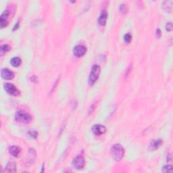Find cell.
Wrapping results in <instances>:
<instances>
[{
	"mask_svg": "<svg viewBox=\"0 0 173 173\" xmlns=\"http://www.w3.org/2000/svg\"><path fill=\"white\" fill-rule=\"evenodd\" d=\"M119 10H120V12L122 14H126L128 12V6L127 4H120V7H119Z\"/></svg>",
	"mask_w": 173,
	"mask_h": 173,
	"instance_id": "obj_17",
	"label": "cell"
},
{
	"mask_svg": "<svg viewBox=\"0 0 173 173\" xmlns=\"http://www.w3.org/2000/svg\"><path fill=\"white\" fill-rule=\"evenodd\" d=\"M11 49V48L10 46L8 45H3V46H1V48H0V53L1 55H4L5 53L8 52Z\"/></svg>",
	"mask_w": 173,
	"mask_h": 173,
	"instance_id": "obj_16",
	"label": "cell"
},
{
	"mask_svg": "<svg viewBox=\"0 0 173 173\" xmlns=\"http://www.w3.org/2000/svg\"><path fill=\"white\" fill-rule=\"evenodd\" d=\"M11 64L14 67H19L21 64V59L19 57H14L10 60Z\"/></svg>",
	"mask_w": 173,
	"mask_h": 173,
	"instance_id": "obj_15",
	"label": "cell"
},
{
	"mask_svg": "<svg viewBox=\"0 0 173 173\" xmlns=\"http://www.w3.org/2000/svg\"><path fill=\"white\" fill-rule=\"evenodd\" d=\"M30 79H31V81H32V82H35V83H36V82L37 81V76H36L35 75H33V76H31Z\"/></svg>",
	"mask_w": 173,
	"mask_h": 173,
	"instance_id": "obj_24",
	"label": "cell"
},
{
	"mask_svg": "<svg viewBox=\"0 0 173 173\" xmlns=\"http://www.w3.org/2000/svg\"><path fill=\"white\" fill-rule=\"evenodd\" d=\"M166 30L167 31H172V24L171 22H168L166 24Z\"/></svg>",
	"mask_w": 173,
	"mask_h": 173,
	"instance_id": "obj_22",
	"label": "cell"
},
{
	"mask_svg": "<svg viewBox=\"0 0 173 173\" xmlns=\"http://www.w3.org/2000/svg\"><path fill=\"white\" fill-rule=\"evenodd\" d=\"M36 157V152L35 150L34 149H31L29 150L28 151V154L27 156V160H26V164L27 165H31L34 162L35 159Z\"/></svg>",
	"mask_w": 173,
	"mask_h": 173,
	"instance_id": "obj_11",
	"label": "cell"
},
{
	"mask_svg": "<svg viewBox=\"0 0 173 173\" xmlns=\"http://www.w3.org/2000/svg\"><path fill=\"white\" fill-rule=\"evenodd\" d=\"M156 35L157 38H158V39H159V38L161 37L162 33H161V31H160V29H159V28L157 29L156 31Z\"/></svg>",
	"mask_w": 173,
	"mask_h": 173,
	"instance_id": "obj_23",
	"label": "cell"
},
{
	"mask_svg": "<svg viewBox=\"0 0 173 173\" xmlns=\"http://www.w3.org/2000/svg\"><path fill=\"white\" fill-rule=\"evenodd\" d=\"M28 135H30V137L33 138V139H37V136H38V133L37 131H28Z\"/></svg>",
	"mask_w": 173,
	"mask_h": 173,
	"instance_id": "obj_21",
	"label": "cell"
},
{
	"mask_svg": "<svg viewBox=\"0 0 173 173\" xmlns=\"http://www.w3.org/2000/svg\"><path fill=\"white\" fill-rule=\"evenodd\" d=\"M1 77L5 80H12L14 78V73L10 70L4 68L1 72Z\"/></svg>",
	"mask_w": 173,
	"mask_h": 173,
	"instance_id": "obj_9",
	"label": "cell"
},
{
	"mask_svg": "<svg viewBox=\"0 0 173 173\" xmlns=\"http://www.w3.org/2000/svg\"><path fill=\"white\" fill-rule=\"evenodd\" d=\"M110 154L116 161H120L122 159L125 155V150L120 144H115L112 146Z\"/></svg>",
	"mask_w": 173,
	"mask_h": 173,
	"instance_id": "obj_1",
	"label": "cell"
},
{
	"mask_svg": "<svg viewBox=\"0 0 173 173\" xmlns=\"http://www.w3.org/2000/svg\"><path fill=\"white\" fill-rule=\"evenodd\" d=\"M162 172H172V166L170 165L164 166L162 168Z\"/></svg>",
	"mask_w": 173,
	"mask_h": 173,
	"instance_id": "obj_19",
	"label": "cell"
},
{
	"mask_svg": "<svg viewBox=\"0 0 173 173\" xmlns=\"http://www.w3.org/2000/svg\"><path fill=\"white\" fill-rule=\"evenodd\" d=\"M21 149L19 147H18V146L12 145L9 147V153H10V154L13 156L19 157V154H21Z\"/></svg>",
	"mask_w": 173,
	"mask_h": 173,
	"instance_id": "obj_13",
	"label": "cell"
},
{
	"mask_svg": "<svg viewBox=\"0 0 173 173\" xmlns=\"http://www.w3.org/2000/svg\"><path fill=\"white\" fill-rule=\"evenodd\" d=\"M15 120L24 124H28L32 120V116L28 112L24 110H20L16 113Z\"/></svg>",
	"mask_w": 173,
	"mask_h": 173,
	"instance_id": "obj_2",
	"label": "cell"
},
{
	"mask_svg": "<svg viewBox=\"0 0 173 173\" xmlns=\"http://www.w3.org/2000/svg\"><path fill=\"white\" fill-rule=\"evenodd\" d=\"M162 143L163 141L160 139L152 140L150 143L149 150L150 151H155V150H158Z\"/></svg>",
	"mask_w": 173,
	"mask_h": 173,
	"instance_id": "obj_10",
	"label": "cell"
},
{
	"mask_svg": "<svg viewBox=\"0 0 173 173\" xmlns=\"http://www.w3.org/2000/svg\"><path fill=\"white\" fill-rule=\"evenodd\" d=\"M97 104H98V102H95L94 104H93L91 105L90 108H89V114H91L93 112V111L95 110L96 107H97Z\"/></svg>",
	"mask_w": 173,
	"mask_h": 173,
	"instance_id": "obj_20",
	"label": "cell"
},
{
	"mask_svg": "<svg viewBox=\"0 0 173 173\" xmlns=\"http://www.w3.org/2000/svg\"><path fill=\"white\" fill-rule=\"evenodd\" d=\"M101 73V68L99 65L94 64L92 67L91 73L89 76V83L90 85L95 84L99 78Z\"/></svg>",
	"mask_w": 173,
	"mask_h": 173,
	"instance_id": "obj_3",
	"label": "cell"
},
{
	"mask_svg": "<svg viewBox=\"0 0 173 173\" xmlns=\"http://www.w3.org/2000/svg\"><path fill=\"white\" fill-rule=\"evenodd\" d=\"M10 14V10H6L4 12L2 13L1 15V17H0V25H1V28H4L6 27L8 25V17Z\"/></svg>",
	"mask_w": 173,
	"mask_h": 173,
	"instance_id": "obj_6",
	"label": "cell"
},
{
	"mask_svg": "<svg viewBox=\"0 0 173 173\" xmlns=\"http://www.w3.org/2000/svg\"><path fill=\"white\" fill-rule=\"evenodd\" d=\"M108 19V13L105 10H102V12H101L98 19V22L101 26H104L106 24V21Z\"/></svg>",
	"mask_w": 173,
	"mask_h": 173,
	"instance_id": "obj_12",
	"label": "cell"
},
{
	"mask_svg": "<svg viewBox=\"0 0 173 173\" xmlns=\"http://www.w3.org/2000/svg\"><path fill=\"white\" fill-rule=\"evenodd\" d=\"M19 24H20V21H18V22H17V23L15 24L14 28H13V31H15V30H16V29L19 28Z\"/></svg>",
	"mask_w": 173,
	"mask_h": 173,
	"instance_id": "obj_25",
	"label": "cell"
},
{
	"mask_svg": "<svg viewBox=\"0 0 173 173\" xmlns=\"http://www.w3.org/2000/svg\"><path fill=\"white\" fill-rule=\"evenodd\" d=\"M92 131L95 135L100 136L106 132V128L101 125H95L92 127Z\"/></svg>",
	"mask_w": 173,
	"mask_h": 173,
	"instance_id": "obj_8",
	"label": "cell"
},
{
	"mask_svg": "<svg viewBox=\"0 0 173 173\" xmlns=\"http://www.w3.org/2000/svg\"><path fill=\"white\" fill-rule=\"evenodd\" d=\"M132 41V36L130 33H127L124 36V41L126 43L129 44Z\"/></svg>",
	"mask_w": 173,
	"mask_h": 173,
	"instance_id": "obj_18",
	"label": "cell"
},
{
	"mask_svg": "<svg viewBox=\"0 0 173 173\" xmlns=\"http://www.w3.org/2000/svg\"><path fill=\"white\" fill-rule=\"evenodd\" d=\"M5 172H16V164L14 162H10L6 166Z\"/></svg>",
	"mask_w": 173,
	"mask_h": 173,
	"instance_id": "obj_14",
	"label": "cell"
},
{
	"mask_svg": "<svg viewBox=\"0 0 173 173\" xmlns=\"http://www.w3.org/2000/svg\"><path fill=\"white\" fill-rule=\"evenodd\" d=\"M73 165L76 169L80 170L83 169L85 166V158L81 156H78L73 159Z\"/></svg>",
	"mask_w": 173,
	"mask_h": 173,
	"instance_id": "obj_5",
	"label": "cell"
},
{
	"mask_svg": "<svg viewBox=\"0 0 173 173\" xmlns=\"http://www.w3.org/2000/svg\"><path fill=\"white\" fill-rule=\"evenodd\" d=\"M4 89L8 94L13 96H19L21 94V92L14 85L10 83H6L4 85Z\"/></svg>",
	"mask_w": 173,
	"mask_h": 173,
	"instance_id": "obj_4",
	"label": "cell"
},
{
	"mask_svg": "<svg viewBox=\"0 0 173 173\" xmlns=\"http://www.w3.org/2000/svg\"><path fill=\"white\" fill-rule=\"evenodd\" d=\"M87 52V48L83 46H76L73 49V53L76 57L80 58L85 56Z\"/></svg>",
	"mask_w": 173,
	"mask_h": 173,
	"instance_id": "obj_7",
	"label": "cell"
}]
</instances>
